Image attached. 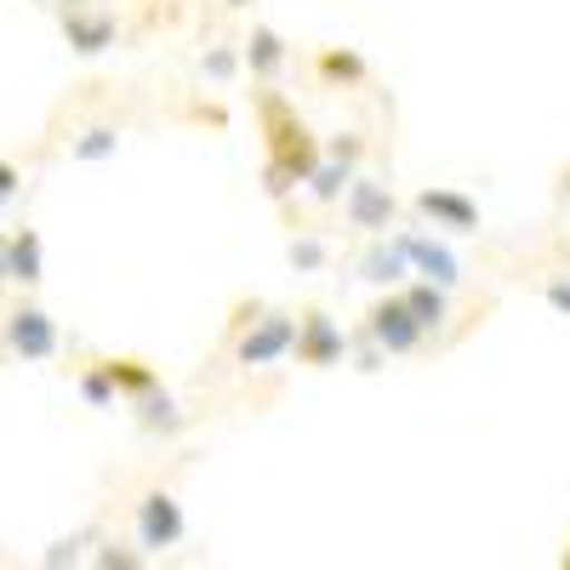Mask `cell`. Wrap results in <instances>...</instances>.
<instances>
[]
</instances>
